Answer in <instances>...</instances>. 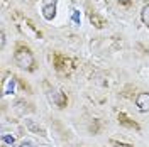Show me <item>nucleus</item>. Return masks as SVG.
I'll list each match as a JSON object with an SVG mask.
<instances>
[{
	"label": "nucleus",
	"instance_id": "f03ea898",
	"mask_svg": "<svg viewBox=\"0 0 149 147\" xmlns=\"http://www.w3.org/2000/svg\"><path fill=\"white\" fill-rule=\"evenodd\" d=\"M47 96H49V100L53 101L56 107H59V108H63V107L66 105V101H68V100H66L65 93L59 92V90H56V88H53L51 92L47 93Z\"/></svg>",
	"mask_w": 149,
	"mask_h": 147
},
{
	"label": "nucleus",
	"instance_id": "1a4fd4ad",
	"mask_svg": "<svg viewBox=\"0 0 149 147\" xmlns=\"http://www.w3.org/2000/svg\"><path fill=\"white\" fill-rule=\"evenodd\" d=\"M27 125H29V129H31V130H37L41 135H46V132H44L42 129H39V127H36V125L32 123V120H27Z\"/></svg>",
	"mask_w": 149,
	"mask_h": 147
},
{
	"label": "nucleus",
	"instance_id": "0eeeda50",
	"mask_svg": "<svg viewBox=\"0 0 149 147\" xmlns=\"http://www.w3.org/2000/svg\"><path fill=\"white\" fill-rule=\"evenodd\" d=\"M2 144L12 147L15 144V137H14V135H9V134H3V135H2Z\"/></svg>",
	"mask_w": 149,
	"mask_h": 147
},
{
	"label": "nucleus",
	"instance_id": "423d86ee",
	"mask_svg": "<svg viewBox=\"0 0 149 147\" xmlns=\"http://www.w3.org/2000/svg\"><path fill=\"white\" fill-rule=\"evenodd\" d=\"M141 20L144 22V26H148L149 27V3L148 5H144L142 10H141Z\"/></svg>",
	"mask_w": 149,
	"mask_h": 147
},
{
	"label": "nucleus",
	"instance_id": "9b49d317",
	"mask_svg": "<svg viewBox=\"0 0 149 147\" xmlns=\"http://www.w3.org/2000/svg\"><path fill=\"white\" fill-rule=\"evenodd\" d=\"M5 46V34H3V32H2V47Z\"/></svg>",
	"mask_w": 149,
	"mask_h": 147
},
{
	"label": "nucleus",
	"instance_id": "9d476101",
	"mask_svg": "<svg viewBox=\"0 0 149 147\" xmlns=\"http://www.w3.org/2000/svg\"><path fill=\"white\" fill-rule=\"evenodd\" d=\"M19 147H34V142H31V140H24V142H20V146Z\"/></svg>",
	"mask_w": 149,
	"mask_h": 147
},
{
	"label": "nucleus",
	"instance_id": "f8f14e48",
	"mask_svg": "<svg viewBox=\"0 0 149 147\" xmlns=\"http://www.w3.org/2000/svg\"><path fill=\"white\" fill-rule=\"evenodd\" d=\"M115 147H130V146H127V144H115Z\"/></svg>",
	"mask_w": 149,
	"mask_h": 147
},
{
	"label": "nucleus",
	"instance_id": "ddd939ff",
	"mask_svg": "<svg viewBox=\"0 0 149 147\" xmlns=\"http://www.w3.org/2000/svg\"><path fill=\"white\" fill-rule=\"evenodd\" d=\"M119 2H120V3H129L130 0H119Z\"/></svg>",
	"mask_w": 149,
	"mask_h": 147
},
{
	"label": "nucleus",
	"instance_id": "20e7f679",
	"mask_svg": "<svg viewBox=\"0 0 149 147\" xmlns=\"http://www.w3.org/2000/svg\"><path fill=\"white\" fill-rule=\"evenodd\" d=\"M136 107L139 112H149V93H139L136 98Z\"/></svg>",
	"mask_w": 149,
	"mask_h": 147
},
{
	"label": "nucleus",
	"instance_id": "6e6552de",
	"mask_svg": "<svg viewBox=\"0 0 149 147\" xmlns=\"http://www.w3.org/2000/svg\"><path fill=\"white\" fill-rule=\"evenodd\" d=\"M71 20H73V24H74V26H80V24H81V17H80V12H78V10H73Z\"/></svg>",
	"mask_w": 149,
	"mask_h": 147
},
{
	"label": "nucleus",
	"instance_id": "39448f33",
	"mask_svg": "<svg viewBox=\"0 0 149 147\" xmlns=\"http://www.w3.org/2000/svg\"><path fill=\"white\" fill-rule=\"evenodd\" d=\"M14 90H15V78L12 76V78H9V81H7L5 88H3V95H12Z\"/></svg>",
	"mask_w": 149,
	"mask_h": 147
},
{
	"label": "nucleus",
	"instance_id": "7ed1b4c3",
	"mask_svg": "<svg viewBox=\"0 0 149 147\" xmlns=\"http://www.w3.org/2000/svg\"><path fill=\"white\" fill-rule=\"evenodd\" d=\"M42 17L46 20H53L56 17V0H44V3H42Z\"/></svg>",
	"mask_w": 149,
	"mask_h": 147
},
{
	"label": "nucleus",
	"instance_id": "f257e3e1",
	"mask_svg": "<svg viewBox=\"0 0 149 147\" xmlns=\"http://www.w3.org/2000/svg\"><path fill=\"white\" fill-rule=\"evenodd\" d=\"M14 59H15V64H17L19 68H22V69H32V66H34V56H32V53H31L29 49H26V47L17 49Z\"/></svg>",
	"mask_w": 149,
	"mask_h": 147
}]
</instances>
